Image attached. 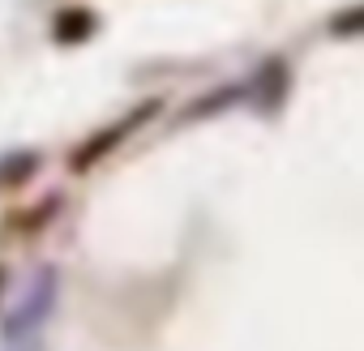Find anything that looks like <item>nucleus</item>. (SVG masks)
Returning a JSON list of instances; mask_svg holds the SVG:
<instances>
[{
  "label": "nucleus",
  "mask_w": 364,
  "mask_h": 351,
  "mask_svg": "<svg viewBox=\"0 0 364 351\" xmlns=\"http://www.w3.org/2000/svg\"><path fill=\"white\" fill-rule=\"evenodd\" d=\"M95 26H99V18H95L86 5H69V9L56 14L52 35H56V43H86V39L95 35Z\"/></svg>",
  "instance_id": "obj_3"
},
{
  "label": "nucleus",
  "mask_w": 364,
  "mask_h": 351,
  "mask_svg": "<svg viewBox=\"0 0 364 351\" xmlns=\"http://www.w3.org/2000/svg\"><path fill=\"white\" fill-rule=\"evenodd\" d=\"M56 296H60V274H56V266H48V270L35 274V283L26 287V296H22V300L14 304V313L5 317V338H9V342L31 338V334L52 317Z\"/></svg>",
  "instance_id": "obj_1"
},
{
  "label": "nucleus",
  "mask_w": 364,
  "mask_h": 351,
  "mask_svg": "<svg viewBox=\"0 0 364 351\" xmlns=\"http://www.w3.org/2000/svg\"><path fill=\"white\" fill-rule=\"evenodd\" d=\"M5 279H9V270H5V266H0V291H5Z\"/></svg>",
  "instance_id": "obj_7"
},
{
  "label": "nucleus",
  "mask_w": 364,
  "mask_h": 351,
  "mask_svg": "<svg viewBox=\"0 0 364 351\" xmlns=\"http://www.w3.org/2000/svg\"><path fill=\"white\" fill-rule=\"evenodd\" d=\"M154 112H159V103H141V107L124 112V116H120L112 129H99V133H90V137H86V141L73 150V171H90V167H95L103 154H112V150H116V146H120L129 133H137V129H141V124H146Z\"/></svg>",
  "instance_id": "obj_2"
},
{
  "label": "nucleus",
  "mask_w": 364,
  "mask_h": 351,
  "mask_svg": "<svg viewBox=\"0 0 364 351\" xmlns=\"http://www.w3.org/2000/svg\"><path fill=\"white\" fill-rule=\"evenodd\" d=\"M330 35L334 39H360L364 35V5H347L343 14L330 18Z\"/></svg>",
  "instance_id": "obj_5"
},
{
  "label": "nucleus",
  "mask_w": 364,
  "mask_h": 351,
  "mask_svg": "<svg viewBox=\"0 0 364 351\" xmlns=\"http://www.w3.org/2000/svg\"><path fill=\"white\" fill-rule=\"evenodd\" d=\"M236 99V90H219V94H210V99H198L189 112H185V120H198V116H215V112H223L219 103H232Z\"/></svg>",
  "instance_id": "obj_6"
},
{
  "label": "nucleus",
  "mask_w": 364,
  "mask_h": 351,
  "mask_svg": "<svg viewBox=\"0 0 364 351\" xmlns=\"http://www.w3.org/2000/svg\"><path fill=\"white\" fill-rule=\"evenodd\" d=\"M39 150H9L5 158H0V189H18L26 185L31 176L39 171Z\"/></svg>",
  "instance_id": "obj_4"
}]
</instances>
